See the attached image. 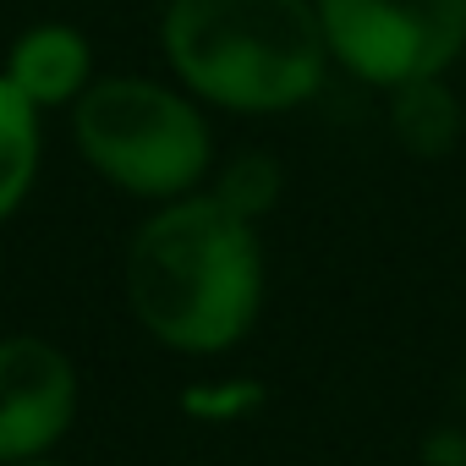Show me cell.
Returning a JSON list of instances; mask_svg holds the SVG:
<instances>
[{
    "label": "cell",
    "mask_w": 466,
    "mask_h": 466,
    "mask_svg": "<svg viewBox=\"0 0 466 466\" xmlns=\"http://www.w3.org/2000/svg\"><path fill=\"white\" fill-rule=\"evenodd\" d=\"M77 368L45 335H0V466L56 455L77 422Z\"/></svg>",
    "instance_id": "5"
},
{
    "label": "cell",
    "mask_w": 466,
    "mask_h": 466,
    "mask_svg": "<svg viewBox=\"0 0 466 466\" xmlns=\"http://www.w3.org/2000/svg\"><path fill=\"white\" fill-rule=\"evenodd\" d=\"M219 203H230L237 214H248V219H269L275 208H280V192H286V170H280V159L275 154H237L230 165H219V176H214V187H208Z\"/></svg>",
    "instance_id": "9"
},
{
    "label": "cell",
    "mask_w": 466,
    "mask_h": 466,
    "mask_svg": "<svg viewBox=\"0 0 466 466\" xmlns=\"http://www.w3.org/2000/svg\"><path fill=\"white\" fill-rule=\"evenodd\" d=\"M461 411H466V373H461Z\"/></svg>",
    "instance_id": "13"
},
{
    "label": "cell",
    "mask_w": 466,
    "mask_h": 466,
    "mask_svg": "<svg viewBox=\"0 0 466 466\" xmlns=\"http://www.w3.org/2000/svg\"><path fill=\"white\" fill-rule=\"evenodd\" d=\"M264 291L258 219L219 203L208 187L154 203L127 248V308L143 335L181 357L242 346L264 313Z\"/></svg>",
    "instance_id": "1"
},
{
    "label": "cell",
    "mask_w": 466,
    "mask_h": 466,
    "mask_svg": "<svg viewBox=\"0 0 466 466\" xmlns=\"http://www.w3.org/2000/svg\"><path fill=\"white\" fill-rule=\"evenodd\" d=\"M72 143L99 181L143 203L198 192L214 165L208 116L176 77H94L72 105Z\"/></svg>",
    "instance_id": "3"
},
{
    "label": "cell",
    "mask_w": 466,
    "mask_h": 466,
    "mask_svg": "<svg viewBox=\"0 0 466 466\" xmlns=\"http://www.w3.org/2000/svg\"><path fill=\"white\" fill-rule=\"evenodd\" d=\"M12 88L34 105V110H72L88 83H94V45L83 28L72 23H39V28H23L6 50V66Z\"/></svg>",
    "instance_id": "6"
},
{
    "label": "cell",
    "mask_w": 466,
    "mask_h": 466,
    "mask_svg": "<svg viewBox=\"0 0 466 466\" xmlns=\"http://www.w3.org/2000/svg\"><path fill=\"white\" fill-rule=\"evenodd\" d=\"M428 466H466V433L444 428L428 439Z\"/></svg>",
    "instance_id": "11"
},
{
    "label": "cell",
    "mask_w": 466,
    "mask_h": 466,
    "mask_svg": "<svg viewBox=\"0 0 466 466\" xmlns=\"http://www.w3.org/2000/svg\"><path fill=\"white\" fill-rule=\"evenodd\" d=\"M159 50L198 105L230 116L302 110L335 66L313 0H165Z\"/></svg>",
    "instance_id": "2"
},
{
    "label": "cell",
    "mask_w": 466,
    "mask_h": 466,
    "mask_svg": "<svg viewBox=\"0 0 466 466\" xmlns=\"http://www.w3.org/2000/svg\"><path fill=\"white\" fill-rule=\"evenodd\" d=\"M39 159H45V110H34L0 72V225L28 203Z\"/></svg>",
    "instance_id": "8"
},
{
    "label": "cell",
    "mask_w": 466,
    "mask_h": 466,
    "mask_svg": "<svg viewBox=\"0 0 466 466\" xmlns=\"http://www.w3.org/2000/svg\"><path fill=\"white\" fill-rule=\"evenodd\" d=\"M329 61L368 88L450 77L466 56V0H313Z\"/></svg>",
    "instance_id": "4"
},
{
    "label": "cell",
    "mask_w": 466,
    "mask_h": 466,
    "mask_svg": "<svg viewBox=\"0 0 466 466\" xmlns=\"http://www.w3.org/2000/svg\"><path fill=\"white\" fill-rule=\"evenodd\" d=\"M17 466H66V461H56V455H39V461H17Z\"/></svg>",
    "instance_id": "12"
},
{
    "label": "cell",
    "mask_w": 466,
    "mask_h": 466,
    "mask_svg": "<svg viewBox=\"0 0 466 466\" xmlns=\"http://www.w3.org/2000/svg\"><path fill=\"white\" fill-rule=\"evenodd\" d=\"M390 132L406 154L444 159L466 132V110H461L450 77H417V83L390 88Z\"/></svg>",
    "instance_id": "7"
},
{
    "label": "cell",
    "mask_w": 466,
    "mask_h": 466,
    "mask_svg": "<svg viewBox=\"0 0 466 466\" xmlns=\"http://www.w3.org/2000/svg\"><path fill=\"white\" fill-rule=\"evenodd\" d=\"M258 400H264V390H258V384H248V379H225V384H192V390L181 395L187 417H203V422H237V417H248Z\"/></svg>",
    "instance_id": "10"
}]
</instances>
